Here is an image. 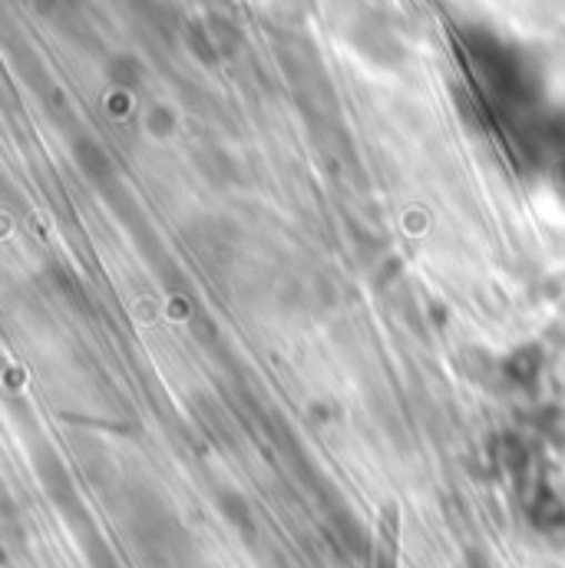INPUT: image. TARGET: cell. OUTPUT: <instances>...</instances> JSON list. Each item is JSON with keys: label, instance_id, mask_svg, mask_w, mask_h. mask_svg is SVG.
<instances>
[{"label": "cell", "instance_id": "1", "mask_svg": "<svg viewBox=\"0 0 565 568\" xmlns=\"http://www.w3.org/2000/svg\"><path fill=\"white\" fill-rule=\"evenodd\" d=\"M222 513L229 516V523L242 532L252 536V513H249V503L239 499V496H222Z\"/></svg>", "mask_w": 565, "mask_h": 568}, {"label": "cell", "instance_id": "2", "mask_svg": "<svg viewBox=\"0 0 565 568\" xmlns=\"http://www.w3.org/2000/svg\"><path fill=\"white\" fill-rule=\"evenodd\" d=\"M87 556H90V566H93V568H120L117 556H113V552H110L107 546H100V542H90Z\"/></svg>", "mask_w": 565, "mask_h": 568}]
</instances>
